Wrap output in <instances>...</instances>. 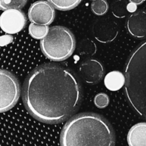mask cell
I'll return each mask as SVG.
<instances>
[{
    "instance_id": "8992f818",
    "label": "cell",
    "mask_w": 146,
    "mask_h": 146,
    "mask_svg": "<svg viewBox=\"0 0 146 146\" xmlns=\"http://www.w3.org/2000/svg\"><path fill=\"white\" fill-rule=\"evenodd\" d=\"M25 14L20 9L5 10L0 17V27L8 34L20 32L27 24Z\"/></svg>"
},
{
    "instance_id": "8fae6325",
    "label": "cell",
    "mask_w": 146,
    "mask_h": 146,
    "mask_svg": "<svg viewBox=\"0 0 146 146\" xmlns=\"http://www.w3.org/2000/svg\"><path fill=\"white\" fill-rule=\"evenodd\" d=\"M129 146H146V123H139L130 129L127 136Z\"/></svg>"
},
{
    "instance_id": "44dd1931",
    "label": "cell",
    "mask_w": 146,
    "mask_h": 146,
    "mask_svg": "<svg viewBox=\"0 0 146 146\" xmlns=\"http://www.w3.org/2000/svg\"><path fill=\"white\" fill-rule=\"evenodd\" d=\"M145 0H129V1L133 4H135L136 5H140V4H143Z\"/></svg>"
},
{
    "instance_id": "7a4b0ae2",
    "label": "cell",
    "mask_w": 146,
    "mask_h": 146,
    "mask_svg": "<svg viewBox=\"0 0 146 146\" xmlns=\"http://www.w3.org/2000/svg\"><path fill=\"white\" fill-rule=\"evenodd\" d=\"M61 146H115L113 128L106 118L84 113L66 123L60 138Z\"/></svg>"
},
{
    "instance_id": "3957f363",
    "label": "cell",
    "mask_w": 146,
    "mask_h": 146,
    "mask_svg": "<svg viewBox=\"0 0 146 146\" xmlns=\"http://www.w3.org/2000/svg\"><path fill=\"white\" fill-rule=\"evenodd\" d=\"M124 75L127 101L138 115L146 119V40L130 54Z\"/></svg>"
},
{
    "instance_id": "9a60e30c",
    "label": "cell",
    "mask_w": 146,
    "mask_h": 146,
    "mask_svg": "<svg viewBox=\"0 0 146 146\" xmlns=\"http://www.w3.org/2000/svg\"><path fill=\"white\" fill-rule=\"evenodd\" d=\"M53 7L60 11L73 9L81 3L82 0H47Z\"/></svg>"
},
{
    "instance_id": "d6986e66",
    "label": "cell",
    "mask_w": 146,
    "mask_h": 146,
    "mask_svg": "<svg viewBox=\"0 0 146 146\" xmlns=\"http://www.w3.org/2000/svg\"><path fill=\"white\" fill-rule=\"evenodd\" d=\"M109 97L104 93H100L94 97V104L98 108H106L109 104Z\"/></svg>"
},
{
    "instance_id": "4fadbf2b",
    "label": "cell",
    "mask_w": 146,
    "mask_h": 146,
    "mask_svg": "<svg viewBox=\"0 0 146 146\" xmlns=\"http://www.w3.org/2000/svg\"><path fill=\"white\" fill-rule=\"evenodd\" d=\"M97 46L95 43L91 39L85 38L80 42L78 47V51L81 56L90 57L96 53Z\"/></svg>"
},
{
    "instance_id": "277c9868",
    "label": "cell",
    "mask_w": 146,
    "mask_h": 146,
    "mask_svg": "<svg viewBox=\"0 0 146 146\" xmlns=\"http://www.w3.org/2000/svg\"><path fill=\"white\" fill-rule=\"evenodd\" d=\"M44 56L54 61H62L69 58L76 48V39L68 29L61 26L49 28L48 34L40 41Z\"/></svg>"
},
{
    "instance_id": "6da1fadb",
    "label": "cell",
    "mask_w": 146,
    "mask_h": 146,
    "mask_svg": "<svg viewBox=\"0 0 146 146\" xmlns=\"http://www.w3.org/2000/svg\"><path fill=\"white\" fill-rule=\"evenodd\" d=\"M22 100L37 121L56 124L78 111L82 89L78 77L62 66L46 64L36 67L24 81Z\"/></svg>"
},
{
    "instance_id": "30bf717a",
    "label": "cell",
    "mask_w": 146,
    "mask_h": 146,
    "mask_svg": "<svg viewBox=\"0 0 146 146\" xmlns=\"http://www.w3.org/2000/svg\"><path fill=\"white\" fill-rule=\"evenodd\" d=\"M126 28L132 36L137 38H146V11L139 10L129 16Z\"/></svg>"
},
{
    "instance_id": "ba28073f",
    "label": "cell",
    "mask_w": 146,
    "mask_h": 146,
    "mask_svg": "<svg viewBox=\"0 0 146 146\" xmlns=\"http://www.w3.org/2000/svg\"><path fill=\"white\" fill-rule=\"evenodd\" d=\"M93 35L96 39L103 44L113 41L118 34V24L110 18L98 19L92 27Z\"/></svg>"
},
{
    "instance_id": "52a82bcc",
    "label": "cell",
    "mask_w": 146,
    "mask_h": 146,
    "mask_svg": "<svg viewBox=\"0 0 146 146\" xmlns=\"http://www.w3.org/2000/svg\"><path fill=\"white\" fill-rule=\"evenodd\" d=\"M54 9L48 1H37L33 3L29 9V19L35 24L48 26L55 18Z\"/></svg>"
},
{
    "instance_id": "5bb4252c",
    "label": "cell",
    "mask_w": 146,
    "mask_h": 146,
    "mask_svg": "<svg viewBox=\"0 0 146 146\" xmlns=\"http://www.w3.org/2000/svg\"><path fill=\"white\" fill-rule=\"evenodd\" d=\"M128 4L125 0H115L111 4V11L114 17L122 19L128 14Z\"/></svg>"
},
{
    "instance_id": "e0dca14e",
    "label": "cell",
    "mask_w": 146,
    "mask_h": 146,
    "mask_svg": "<svg viewBox=\"0 0 146 146\" xmlns=\"http://www.w3.org/2000/svg\"><path fill=\"white\" fill-rule=\"evenodd\" d=\"M28 0H0V9L7 10L15 9H21L27 4Z\"/></svg>"
},
{
    "instance_id": "7c38bea8",
    "label": "cell",
    "mask_w": 146,
    "mask_h": 146,
    "mask_svg": "<svg viewBox=\"0 0 146 146\" xmlns=\"http://www.w3.org/2000/svg\"><path fill=\"white\" fill-rule=\"evenodd\" d=\"M125 84V75L118 71L108 73L104 78V84L106 87L111 91H116L121 89Z\"/></svg>"
},
{
    "instance_id": "5b68a950",
    "label": "cell",
    "mask_w": 146,
    "mask_h": 146,
    "mask_svg": "<svg viewBox=\"0 0 146 146\" xmlns=\"http://www.w3.org/2000/svg\"><path fill=\"white\" fill-rule=\"evenodd\" d=\"M0 111L4 113L16 105L20 96L21 88L17 78L4 69L0 71Z\"/></svg>"
},
{
    "instance_id": "9c48e42d",
    "label": "cell",
    "mask_w": 146,
    "mask_h": 146,
    "mask_svg": "<svg viewBox=\"0 0 146 146\" xmlns=\"http://www.w3.org/2000/svg\"><path fill=\"white\" fill-rule=\"evenodd\" d=\"M79 73L82 79L86 84L96 85L104 78V68L98 60L89 58L81 63L79 66Z\"/></svg>"
},
{
    "instance_id": "ffe728a7",
    "label": "cell",
    "mask_w": 146,
    "mask_h": 146,
    "mask_svg": "<svg viewBox=\"0 0 146 146\" xmlns=\"http://www.w3.org/2000/svg\"><path fill=\"white\" fill-rule=\"evenodd\" d=\"M128 11H131V12L135 11V9H136V4L131 3V4H129L128 5Z\"/></svg>"
},
{
    "instance_id": "7402d4cb",
    "label": "cell",
    "mask_w": 146,
    "mask_h": 146,
    "mask_svg": "<svg viewBox=\"0 0 146 146\" xmlns=\"http://www.w3.org/2000/svg\"><path fill=\"white\" fill-rule=\"evenodd\" d=\"M91 1H96V0H91Z\"/></svg>"
},
{
    "instance_id": "2e32d148",
    "label": "cell",
    "mask_w": 146,
    "mask_h": 146,
    "mask_svg": "<svg viewBox=\"0 0 146 146\" xmlns=\"http://www.w3.org/2000/svg\"><path fill=\"white\" fill-rule=\"evenodd\" d=\"M49 27L48 25H41L31 22L29 27V32L31 37L36 39H43L48 34Z\"/></svg>"
},
{
    "instance_id": "ac0fdd59",
    "label": "cell",
    "mask_w": 146,
    "mask_h": 146,
    "mask_svg": "<svg viewBox=\"0 0 146 146\" xmlns=\"http://www.w3.org/2000/svg\"><path fill=\"white\" fill-rule=\"evenodd\" d=\"M108 4L106 0H96L91 3V8L93 13L97 16H103L108 10Z\"/></svg>"
}]
</instances>
